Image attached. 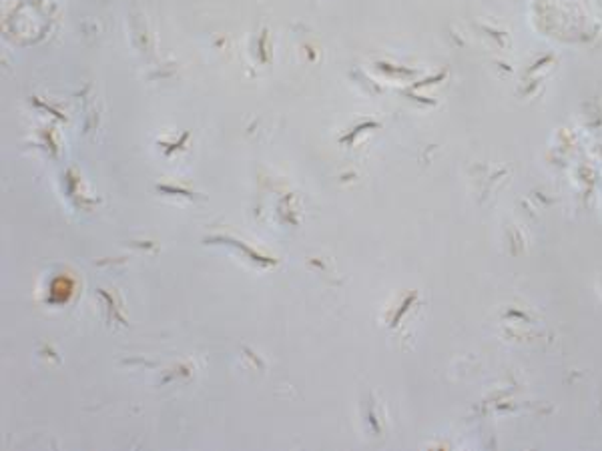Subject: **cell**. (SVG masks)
Wrapping results in <instances>:
<instances>
[{
    "mask_svg": "<svg viewBox=\"0 0 602 451\" xmlns=\"http://www.w3.org/2000/svg\"><path fill=\"white\" fill-rule=\"evenodd\" d=\"M70 291H72V287H70V283H68L67 279H59V281L54 283L52 295H54V299H57V301H65V299H68Z\"/></svg>",
    "mask_w": 602,
    "mask_h": 451,
    "instance_id": "1",
    "label": "cell"
}]
</instances>
